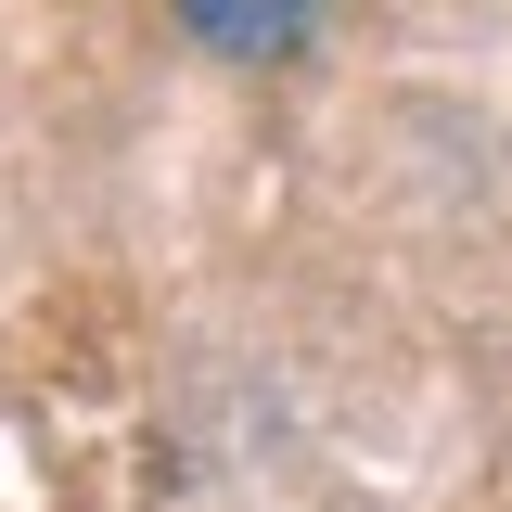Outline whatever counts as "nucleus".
Wrapping results in <instances>:
<instances>
[{"label":"nucleus","instance_id":"1","mask_svg":"<svg viewBox=\"0 0 512 512\" xmlns=\"http://www.w3.org/2000/svg\"><path fill=\"white\" fill-rule=\"evenodd\" d=\"M180 13H192V39H205V52L269 64V52H295V39H308V13H320V0H180Z\"/></svg>","mask_w":512,"mask_h":512}]
</instances>
